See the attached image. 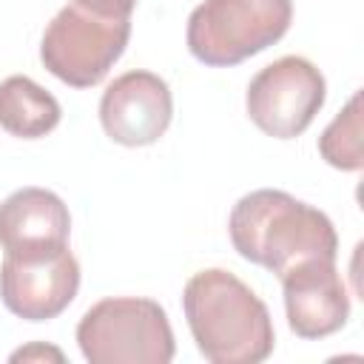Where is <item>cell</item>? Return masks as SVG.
<instances>
[{"label": "cell", "instance_id": "6da1fadb", "mask_svg": "<svg viewBox=\"0 0 364 364\" xmlns=\"http://www.w3.org/2000/svg\"><path fill=\"white\" fill-rule=\"evenodd\" d=\"M182 310L196 350L210 364H259L273 353L267 304L225 267L193 273L182 290Z\"/></svg>", "mask_w": 364, "mask_h": 364}, {"label": "cell", "instance_id": "7a4b0ae2", "mask_svg": "<svg viewBox=\"0 0 364 364\" xmlns=\"http://www.w3.org/2000/svg\"><path fill=\"white\" fill-rule=\"evenodd\" d=\"M228 233L242 259L276 276L313 256H338V233L330 216L276 188L245 193L230 210Z\"/></svg>", "mask_w": 364, "mask_h": 364}, {"label": "cell", "instance_id": "3957f363", "mask_svg": "<svg viewBox=\"0 0 364 364\" xmlns=\"http://www.w3.org/2000/svg\"><path fill=\"white\" fill-rule=\"evenodd\" d=\"M88 364H168L176 353L168 313L142 296H114L91 304L77 324Z\"/></svg>", "mask_w": 364, "mask_h": 364}, {"label": "cell", "instance_id": "277c9868", "mask_svg": "<svg viewBox=\"0 0 364 364\" xmlns=\"http://www.w3.org/2000/svg\"><path fill=\"white\" fill-rule=\"evenodd\" d=\"M293 23V0H205L185 28L193 60L230 68L276 46Z\"/></svg>", "mask_w": 364, "mask_h": 364}, {"label": "cell", "instance_id": "5b68a950", "mask_svg": "<svg viewBox=\"0 0 364 364\" xmlns=\"http://www.w3.org/2000/svg\"><path fill=\"white\" fill-rule=\"evenodd\" d=\"M131 40V17H100L77 3L63 6L43 31L40 60L48 74L71 88L105 80Z\"/></svg>", "mask_w": 364, "mask_h": 364}, {"label": "cell", "instance_id": "8992f818", "mask_svg": "<svg viewBox=\"0 0 364 364\" xmlns=\"http://www.w3.org/2000/svg\"><path fill=\"white\" fill-rule=\"evenodd\" d=\"M327 97L324 74L299 54H287L253 74L245 91L250 122L273 139H296L310 128Z\"/></svg>", "mask_w": 364, "mask_h": 364}, {"label": "cell", "instance_id": "52a82bcc", "mask_svg": "<svg viewBox=\"0 0 364 364\" xmlns=\"http://www.w3.org/2000/svg\"><path fill=\"white\" fill-rule=\"evenodd\" d=\"M80 290V262L65 247L6 253L0 264V299L26 321L57 318Z\"/></svg>", "mask_w": 364, "mask_h": 364}, {"label": "cell", "instance_id": "ba28073f", "mask_svg": "<svg viewBox=\"0 0 364 364\" xmlns=\"http://www.w3.org/2000/svg\"><path fill=\"white\" fill-rule=\"evenodd\" d=\"M171 117L173 94L168 82L159 74L142 68L119 74L100 100L102 131L125 148L154 145L168 131Z\"/></svg>", "mask_w": 364, "mask_h": 364}, {"label": "cell", "instance_id": "9c48e42d", "mask_svg": "<svg viewBox=\"0 0 364 364\" xmlns=\"http://www.w3.org/2000/svg\"><path fill=\"white\" fill-rule=\"evenodd\" d=\"M287 324L299 338H327L350 318V293L336 259L313 256L296 262L282 276Z\"/></svg>", "mask_w": 364, "mask_h": 364}, {"label": "cell", "instance_id": "30bf717a", "mask_svg": "<svg viewBox=\"0 0 364 364\" xmlns=\"http://www.w3.org/2000/svg\"><path fill=\"white\" fill-rule=\"evenodd\" d=\"M71 233L68 205L46 188H20L0 202L3 253H34L65 247Z\"/></svg>", "mask_w": 364, "mask_h": 364}, {"label": "cell", "instance_id": "8fae6325", "mask_svg": "<svg viewBox=\"0 0 364 364\" xmlns=\"http://www.w3.org/2000/svg\"><path fill=\"white\" fill-rule=\"evenodd\" d=\"M60 102L26 74L0 82V128L20 139H40L60 125Z\"/></svg>", "mask_w": 364, "mask_h": 364}, {"label": "cell", "instance_id": "7c38bea8", "mask_svg": "<svg viewBox=\"0 0 364 364\" xmlns=\"http://www.w3.org/2000/svg\"><path fill=\"white\" fill-rule=\"evenodd\" d=\"M318 154L327 165L338 171H361L364 148H361V91H355L347 105L336 114V119L318 136Z\"/></svg>", "mask_w": 364, "mask_h": 364}, {"label": "cell", "instance_id": "4fadbf2b", "mask_svg": "<svg viewBox=\"0 0 364 364\" xmlns=\"http://www.w3.org/2000/svg\"><path fill=\"white\" fill-rule=\"evenodd\" d=\"M77 6H82L85 11L91 14H100V17H131L136 0H71Z\"/></svg>", "mask_w": 364, "mask_h": 364}, {"label": "cell", "instance_id": "5bb4252c", "mask_svg": "<svg viewBox=\"0 0 364 364\" xmlns=\"http://www.w3.org/2000/svg\"><path fill=\"white\" fill-rule=\"evenodd\" d=\"M31 358H54V361H63V353L57 347H43V344H31V347H23V350L11 353V361H31Z\"/></svg>", "mask_w": 364, "mask_h": 364}]
</instances>
